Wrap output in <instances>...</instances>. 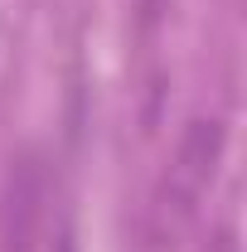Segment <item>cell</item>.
Here are the masks:
<instances>
[{
	"instance_id": "cell-1",
	"label": "cell",
	"mask_w": 247,
	"mask_h": 252,
	"mask_svg": "<svg viewBox=\"0 0 247 252\" xmlns=\"http://www.w3.org/2000/svg\"><path fill=\"white\" fill-rule=\"evenodd\" d=\"M49 204V160L34 146L10 156L5 185H0V252H34Z\"/></svg>"
},
{
	"instance_id": "cell-2",
	"label": "cell",
	"mask_w": 247,
	"mask_h": 252,
	"mask_svg": "<svg viewBox=\"0 0 247 252\" xmlns=\"http://www.w3.org/2000/svg\"><path fill=\"white\" fill-rule=\"evenodd\" d=\"M223 146H228V131L223 122L214 117H194L189 131L180 136V151H175V165H170V175L189 189H209V180L218 175V160H223Z\"/></svg>"
}]
</instances>
